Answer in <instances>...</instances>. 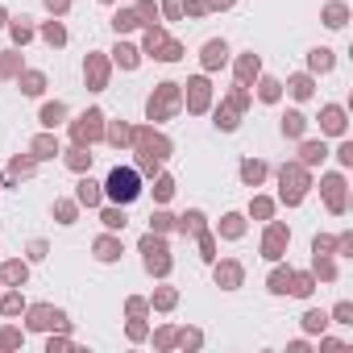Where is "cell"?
Segmentation results:
<instances>
[{
  "mask_svg": "<svg viewBox=\"0 0 353 353\" xmlns=\"http://www.w3.org/2000/svg\"><path fill=\"white\" fill-rule=\"evenodd\" d=\"M108 196H112V200H121V204L137 200V196H141V174H137V170H129V166H125V170L117 166V170L108 174Z\"/></svg>",
  "mask_w": 353,
  "mask_h": 353,
  "instance_id": "obj_1",
  "label": "cell"
}]
</instances>
